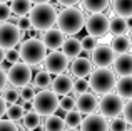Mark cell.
<instances>
[{"instance_id":"1","label":"cell","mask_w":132,"mask_h":131,"mask_svg":"<svg viewBox=\"0 0 132 131\" xmlns=\"http://www.w3.org/2000/svg\"><path fill=\"white\" fill-rule=\"evenodd\" d=\"M84 13L75 7H65L64 10L57 12V29L64 35H75L84 29Z\"/></svg>"},{"instance_id":"2","label":"cell","mask_w":132,"mask_h":131,"mask_svg":"<svg viewBox=\"0 0 132 131\" xmlns=\"http://www.w3.org/2000/svg\"><path fill=\"white\" fill-rule=\"evenodd\" d=\"M29 20H30V27L35 30H47L52 29L55 25L57 20V10L54 5L50 3H37L30 9L29 12Z\"/></svg>"},{"instance_id":"3","label":"cell","mask_w":132,"mask_h":131,"mask_svg":"<svg viewBox=\"0 0 132 131\" xmlns=\"http://www.w3.org/2000/svg\"><path fill=\"white\" fill-rule=\"evenodd\" d=\"M19 56H20V61L25 62L27 66H35L44 61V57L47 56V49H45V46L40 39L30 37V39H25L20 44Z\"/></svg>"},{"instance_id":"4","label":"cell","mask_w":132,"mask_h":131,"mask_svg":"<svg viewBox=\"0 0 132 131\" xmlns=\"http://www.w3.org/2000/svg\"><path fill=\"white\" fill-rule=\"evenodd\" d=\"M89 79V89H92L97 94H107L116 86V74L109 67H97L90 72Z\"/></svg>"},{"instance_id":"5","label":"cell","mask_w":132,"mask_h":131,"mask_svg":"<svg viewBox=\"0 0 132 131\" xmlns=\"http://www.w3.org/2000/svg\"><path fill=\"white\" fill-rule=\"evenodd\" d=\"M30 106H32V111H35L39 116L55 114V111L59 109V96L48 89H44L34 96Z\"/></svg>"},{"instance_id":"6","label":"cell","mask_w":132,"mask_h":131,"mask_svg":"<svg viewBox=\"0 0 132 131\" xmlns=\"http://www.w3.org/2000/svg\"><path fill=\"white\" fill-rule=\"evenodd\" d=\"M30 81H32V67L27 66L25 62H22V61L12 64L7 71V82H10L17 89L29 86Z\"/></svg>"},{"instance_id":"7","label":"cell","mask_w":132,"mask_h":131,"mask_svg":"<svg viewBox=\"0 0 132 131\" xmlns=\"http://www.w3.org/2000/svg\"><path fill=\"white\" fill-rule=\"evenodd\" d=\"M122 106H124V99H120L119 96L114 94V92L102 94V98L97 101V109H99L100 116L110 118V119L116 118V116H120Z\"/></svg>"},{"instance_id":"8","label":"cell","mask_w":132,"mask_h":131,"mask_svg":"<svg viewBox=\"0 0 132 131\" xmlns=\"http://www.w3.org/2000/svg\"><path fill=\"white\" fill-rule=\"evenodd\" d=\"M84 27L87 30V35L92 37H102L105 34H109V17L102 12L90 13L87 19L84 20Z\"/></svg>"},{"instance_id":"9","label":"cell","mask_w":132,"mask_h":131,"mask_svg":"<svg viewBox=\"0 0 132 131\" xmlns=\"http://www.w3.org/2000/svg\"><path fill=\"white\" fill-rule=\"evenodd\" d=\"M20 42V29L13 22H2L0 24V47L3 50L15 49Z\"/></svg>"},{"instance_id":"10","label":"cell","mask_w":132,"mask_h":131,"mask_svg":"<svg viewBox=\"0 0 132 131\" xmlns=\"http://www.w3.org/2000/svg\"><path fill=\"white\" fill-rule=\"evenodd\" d=\"M44 67L50 76L52 74H55V76L64 74L65 69L69 67V59L62 52H59V50H52L50 54H47L44 57Z\"/></svg>"},{"instance_id":"11","label":"cell","mask_w":132,"mask_h":131,"mask_svg":"<svg viewBox=\"0 0 132 131\" xmlns=\"http://www.w3.org/2000/svg\"><path fill=\"white\" fill-rule=\"evenodd\" d=\"M90 62L97 67H109L110 64L114 62V57L116 54L112 52L110 46H105V44H100V46H95L92 50H90Z\"/></svg>"},{"instance_id":"12","label":"cell","mask_w":132,"mask_h":131,"mask_svg":"<svg viewBox=\"0 0 132 131\" xmlns=\"http://www.w3.org/2000/svg\"><path fill=\"white\" fill-rule=\"evenodd\" d=\"M80 131H109V123L100 114H85V118L80 119Z\"/></svg>"},{"instance_id":"13","label":"cell","mask_w":132,"mask_h":131,"mask_svg":"<svg viewBox=\"0 0 132 131\" xmlns=\"http://www.w3.org/2000/svg\"><path fill=\"white\" fill-rule=\"evenodd\" d=\"M75 109L80 114H92L97 109V98L94 92H82L75 98Z\"/></svg>"},{"instance_id":"14","label":"cell","mask_w":132,"mask_h":131,"mask_svg":"<svg viewBox=\"0 0 132 131\" xmlns=\"http://www.w3.org/2000/svg\"><path fill=\"white\" fill-rule=\"evenodd\" d=\"M40 40H42V44L45 46V49L57 50L59 47H62V44H64V40H65V35L59 29H54V27H52V29L44 30Z\"/></svg>"},{"instance_id":"15","label":"cell","mask_w":132,"mask_h":131,"mask_svg":"<svg viewBox=\"0 0 132 131\" xmlns=\"http://www.w3.org/2000/svg\"><path fill=\"white\" fill-rule=\"evenodd\" d=\"M114 74L120 76V77H127L132 76V56L129 52L126 54H119L114 57Z\"/></svg>"},{"instance_id":"16","label":"cell","mask_w":132,"mask_h":131,"mask_svg":"<svg viewBox=\"0 0 132 131\" xmlns=\"http://www.w3.org/2000/svg\"><path fill=\"white\" fill-rule=\"evenodd\" d=\"M94 66L92 62H90V59H87V57H74V61H72L70 64V74L75 76V77H87V76L90 74V72L94 71Z\"/></svg>"},{"instance_id":"17","label":"cell","mask_w":132,"mask_h":131,"mask_svg":"<svg viewBox=\"0 0 132 131\" xmlns=\"http://www.w3.org/2000/svg\"><path fill=\"white\" fill-rule=\"evenodd\" d=\"M72 84H74V79L67 74H59L54 81L50 82L52 86V92H55L57 96H65L72 92Z\"/></svg>"},{"instance_id":"18","label":"cell","mask_w":132,"mask_h":131,"mask_svg":"<svg viewBox=\"0 0 132 131\" xmlns=\"http://www.w3.org/2000/svg\"><path fill=\"white\" fill-rule=\"evenodd\" d=\"M82 52V47H80V40L75 39L74 35H70L69 39L64 40L62 44V54H64L67 59H74V57H79Z\"/></svg>"},{"instance_id":"19","label":"cell","mask_w":132,"mask_h":131,"mask_svg":"<svg viewBox=\"0 0 132 131\" xmlns=\"http://www.w3.org/2000/svg\"><path fill=\"white\" fill-rule=\"evenodd\" d=\"M109 32L114 37L129 35V22H127V19H122V17H117V15L109 19Z\"/></svg>"},{"instance_id":"20","label":"cell","mask_w":132,"mask_h":131,"mask_svg":"<svg viewBox=\"0 0 132 131\" xmlns=\"http://www.w3.org/2000/svg\"><path fill=\"white\" fill-rule=\"evenodd\" d=\"M116 94L119 96L120 99H126V101H129L132 99V79L130 76H127V77H120L119 82H116Z\"/></svg>"},{"instance_id":"21","label":"cell","mask_w":132,"mask_h":131,"mask_svg":"<svg viewBox=\"0 0 132 131\" xmlns=\"http://www.w3.org/2000/svg\"><path fill=\"white\" fill-rule=\"evenodd\" d=\"M112 10L117 17L129 20L132 17V0H112Z\"/></svg>"},{"instance_id":"22","label":"cell","mask_w":132,"mask_h":131,"mask_svg":"<svg viewBox=\"0 0 132 131\" xmlns=\"http://www.w3.org/2000/svg\"><path fill=\"white\" fill-rule=\"evenodd\" d=\"M110 49L116 56L119 54H126L130 49V37L129 35H117L110 40Z\"/></svg>"},{"instance_id":"23","label":"cell","mask_w":132,"mask_h":131,"mask_svg":"<svg viewBox=\"0 0 132 131\" xmlns=\"http://www.w3.org/2000/svg\"><path fill=\"white\" fill-rule=\"evenodd\" d=\"M10 12L15 13L17 17H23V15H29L30 9H32V3L30 0H10Z\"/></svg>"},{"instance_id":"24","label":"cell","mask_w":132,"mask_h":131,"mask_svg":"<svg viewBox=\"0 0 132 131\" xmlns=\"http://www.w3.org/2000/svg\"><path fill=\"white\" fill-rule=\"evenodd\" d=\"M65 125H64V119L57 114H50L47 116L44 123V131H64Z\"/></svg>"},{"instance_id":"25","label":"cell","mask_w":132,"mask_h":131,"mask_svg":"<svg viewBox=\"0 0 132 131\" xmlns=\"http://www.w3.org/2000/svg\"><path fill=\"white\" fill-rule=\"evenodd\" d=\"M20 121H22L23 129H35V128H39V125H40V116L37 114L35 111H29V113H23Z\"/></svg>"},{"instance_id":"26","label":"cell","mask_w":132,"mask_h":131,"mask_svg":"<svg viewBox=\"0 0 132 131\" xmlns=\"http://www.w3.org/2000/svg\"><path fill=\"white\" fill-rule=\"evenodd\" d=\"M80 2H82V7L90 13L102 12L109 7V0H80Z\"/></svg>"},{"instance_id":"27","label":"cell","mask_w":132,"mask_h":131,"mask_svg":"<svg viewBox=\"0 0 132 131\" xmlns=\"http://www.w3.org/2000/svg\"><path fill=\"white\" fill-rule=\"evenodd\" d=\"M23 113H25V111H23V106L19 104V103H13V104L7 106V109H5L7 119H10V121H13V123L20 121L22 116H23Z\"/></svg>"},{"instance_id":"28","label":"cell","mask_w":132,"mask_h":131,"mask_svg":"<svg viewBox=\"0 0 132 131\" xmlns=\"http://www.w3.org/2000/svg\"><path fill=\"white\" fill-rule=\"evenodd\" d=\"M64 119V125L69 126V128H77L80 125V119H82V114L77 111V109H72V111H67L65 113V118Z\"/></svg>"},{"instance_id":"29","label":"cell","mask_w":132,"mask_h":131,"mask_svg":"<svg viewBox=\"0 0 132 131\" xmlns=\"http://www.w3.org/2000/svg\"><path fill=\"white\" fill-rule=\"evenodd\" d=\"M127 129H132L130 123H127L122 116H116L112 118V121L109 123V131H127Z\"/></svg>"},{"instance_id":"30","label":"cell","mask_w":132,"mask_h":131,"mask_svg":"<svg viewBox=\"0 0 132 131\" xmlns=\"http://www.w3.org/2000/svg\"><path fill=\"white\" fill-rule=\"evenodd\" d=\"M50 82H52V76L48 74L47 71H39L37 76H35V79H34V84L39 89H47L48 86H50Z\"/></svg>"},{"instance_id":"31","label":"cell","mask_w":132,"mask_h":131,"mask_svg":"<svg viewBox=\"0 0 132 131\" xmlns=\"http://www.w3.org/2000/svg\"><path fill=\"white\" fill-rule=\"evenodd\" d=\"M2 91H3L2 98H3V101H5L7 104H13V103H17L20 99V94H19V89L17 88H7L5 86Z\"/></svg>"},{"instance_id":"32","label":"cell","mask_w":132,"mask_h":131,"mask_svg":"<svg viewBox=\"0 0 132 131\" xmlns=\"http://www.w3.org/2000/svg\"><path fill=\"white\" fill-rule=\"evenodd\" d=\"M72 91L75 92V96L82 94V92H87L89 91V81L85 77H79L74 81V84H72Z\"/></svg>"},{"instance_id":"33","label":"cell","mask_w":132,"mask_h":131,"mask_svg":"<svg viewBox=\"0 0 132 131\" xmlns=\"http://www.w3.org/2000/svg\"><path fill=\"white\" fill-rule=\"evenodd\" d=\"M59 108L64 109L65 113L75 109V98H74V96H70V94H65L62 99H59Z\"/></svg>"},{"instance_id":"34","label":"cell","mask_w":132,"mask_h":131,"mask_svg":"<svg viewBox=\"0 0 132 131\" xmlns=\"http://www.w3.org/2000/svg\"><path fill=\"white\" fill-rule=\"evenodd\" d=\"M95 46H97V39H95V37H92V35H85L84 39L80 40L82 50H87V52H90Z\"/></svg>"},{"instance_id":"35","label":"cell","mask_w":132,"mask_h":131,"mask_svg":"<svg viewBox=\"0 0 132 131\" xmlns=\"http://www.w3.org/2000/svg\"><path fill=\"white\" fill-rule=\"evenodd\" d=\"M19 94H20V98H22L23 103H30V101L34 99V96H35V92H34V89L30 88V84H29V86H23V88H20Z\"/></svg>"},{"instance_id":"36","label":"cell","mask_w":132,"mask_h":131,"mask_svg":"<svg viewBox=\"0 0 132 131\" xmlns=\"http://www.w3.org/2000/svg\"><path fill=\"white\" fill-rule=\"evenodd\" d=\"M3 61H7V62L10 64H15L20 61V56H19V49H9L5 50V56H3Z\"/></svg>"},{"instance_id":"37","label":"cell","mask_w":132,"mask_h":131,"mask_svg":"<svg viewBox=\"0 0 132 131\" xmlns=\"http://www.w3.org/2000/svg\"><path fill=\"white\" fill-rule=\"evenodd\" d=\"M122 118L126 119L127 123H132V99H129V101H126L124 103V106H122Z\"/></svg>"},{"instance_id":"38","label":"cell","mask_w":132,"mask_h":131,"mask_svg":"<svg viewBox=\"0 0 132 131\" xmlns=\"http://www.w3.org/2000/svg\"><path fill=\"white\" fill-rule=\"evenodd\" d=\"M12 12H10V7L7 2H0V24L2 22H7L10 19Z\"/></svg>"},{"instance_id":"39","label":"cell","mask_w":132,"mask_h":131,"mask_svg":"<svg viewBox=\"0 0 132 131\" xmlns=\"http://www.w3.org/2000/svg\"><path fill=\"white\" fill-rule=\"evenodd\" d=\"M0 131H19V128L10 119H0Z\"/></svg>"},{"instance_id":"40","label":"cell","mask_w":132,"mask_h":131,"mask_svg":"<svg viewBox=\"0 0 132 131\" xmlns=\"http://www.w3.org/2000/svg\"><path fill=\"white\" fill-rule=\"evenodd\" d=\"M15 25L19 27L20 30H29V29H32V27H30V20H29V17H27V15L19 17V19L15 20Z\"/></svg>"},{"instance_id":"41","label":"cell","mask_w":132,"mask_h":131,"mask_svg":"<svg viewBox=\"0 0 132 131\" xmlns=\"http://www.w3.org/2000/svg\"><path fill=\"white\" fill-rule=\"evenodd\" d=\"M5 86H7V72L0 67V91H2Z\"/></svg>"},{"instance_id":"42","label":"cell","mask_w":132,"mask_h":131,"mask_svg":"<svg viewBox=\"0 0 132 131\" xmlns=\"http://www.w3.org/2000/svg\"><path fill=\"white\" fill-rule=\"evenodd\" d=\"M60 5H64V7H74L77 2H80V0H57Z\"/></svg>"},{"instance_id":"43","label":"cell","mask_w":132,"mask_h":131,"mask_svg":"<svg viewBox=\"0 0 132 131\" xmlns=\"http://www.w3.org/2000/svg\"><path fill=\"white\" fill-rule=\"evenodd\" d=\"M5 109H7V103L3 101V98L0 96V119H2L3 114H5Z\"/></svg>"},{"instance_id":"44","label":"cell","mask_w":132,"mask_h":131,"mask_svg":"<svg viewBox=\"0 0 132 131\" xmlns=\"http://www.w3.org/2000/svg\"><path fill=\"white\" fill-rule=\"evenodd\" d=\"M48 0H30V3H34V5H37V3H47Z\"/></svg>"},{"instance_id":"45","label":"cell","mask_w":132,"mask_h":131,"mask_svg":"<svg viewBox=\"0 0 132 131\" xmlns=\"http://www.w3.org/2000/svg\"><path fill=\"white\" fill-rule=\"evenodd\" d=\"M3 56H5V50H3L2 47H0V64L3 62Z\"/></svg>"},{"instance_id":"46","label":"cell","mask_w":132,"mask_h":131,"mask_svg":"<svg viewBox=\"0 0 132 131\" xmlns=\"http://www.w3.org/2000/svg\"><path fill=\"white\" fill-rule=\"evenodd\" d=\"M64 131H77L75 128H69V129H64Z\"/></svg>"},{"instance_id":"47","label":"cell","mask_w":132,"mask_h":131,"mask_svg":"<svg viewBox=\"0 0 132 131\" xmlns=\"http://www.w3.org/2000/svg\"><path fill=\"white\" fill-rule=\"evenodd\" d=\"M22 131H34V129H23V128H22Z\"/></svg>"},{"instance_id":"48","label":"cell","mask_w":132,"mask_h":131,"mask_svg":"<svg viewBox=\"0 0 132 131\" xmlns=\"http://www.w3.org/2000/svg\"><path fill=\"white\" fill-rule=\"evenodd\" d=\"M0 2H9V0H0Z\"/></svg>"},{"instance_id":"49","label":"cell","mask_w":132,"mask_h":131,"mask_svg":"<svg viewBox=\"0 0 132 131\" xmlns=\"http://www.w3.org/2000/svg\"><path fill=\"white\" fill-rule=\"evenodd\" d=\"M127 131H132V129H127Z\"/></svg>"}]
</instances>
